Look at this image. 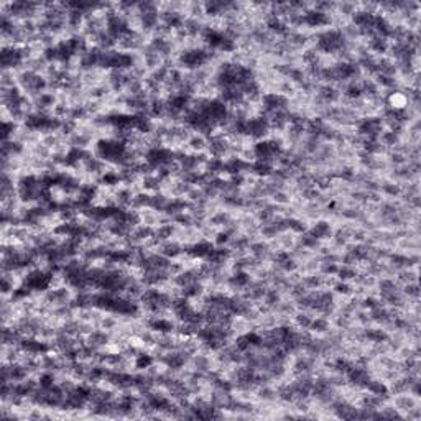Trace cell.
<instances>
[{
  "instance_id": "obj_5",
  "label": "cell",
  "mask_w": 421,
  "mask_h": 421,
  "mask_svg": "<svg viewBox=\"0 0 421 421\" xmlns=\"http://www.w3.org/2000/svg\"><path fill=\"white\" fill-rule=\"evenodd\" d=\"M395 280L400 285L418 282V268H401L395 273Z\"/></svg>"
},
{
  "instance_id": "obj_2",
  "label": "cell",
  "mask_w": 421,
  "mask_h": 421,
  "mask_svg": "<svg viewBox=\"0 0 421 421\" xmlns=\"http://www.w3.org/2000/svg\"><path fill=\"white\" fill-rule=\"evenodd\" d=\"M357 9H359V2H347V0H342V2L334 4V14L346 20H351V17L355 14Z\"/></svg>"
},
{
  "instance_id": "obj_7",
  "label": "cell",
  "mask_w": 421,
  "mask_h": 421,
  "mask_svg": "<svg viewBox=\"0 0 421 421\" xmlns=\"http://www.w3.org/2000/svg\"><path fill=\"white\" fill-rule=\"evenodd\" d=\"M401 293L406 296V298H419V285L418 282H413V283H406V285H401Z\"/></svg>"
},
{
  "instance_id": "obj_4",
  "label": "cell",
  "mask_w": 421,
  "mask_h": 421,
  "mask_svg": "<svg viewBox=\"0 0 421 421\" xmlns=\"http://www.w3.org/2000/svg\"><path fill=\"white\" fill-rule=\"evenodd\" d=\"M329 326H331V321L328 318H324V316H314L313 318V321H311V326H310V331L314 334V336H323L326 331L329 329Z\"/></svg>"
},
{
  "instance_id": "obj_3",
  "label": "cell",
  "mask_w": 421,
  "mask_h": 421,
  "mask_svg": "<svg viewBox=\"0 0 421 421\" xmlns=\"http://www.w3.org/2000/svg\"><path fill=\"white\" fill-rule=\"evenodd\" d=\"M138 214H140V222L142 224H145V225H148V227H153V229L158 227L160 212L153 209V207H150V206L144 207V209L138 211Z\"/></svg>"
},
{
  "instance_id": "obj_1",
  "label": "cell",
  "mask_w": 421,
  "mask_h": 421,
  "mask_svg": "<svg viewBox=\"0 0 421 421\" xmlns=\"http://www.w3.org/2000/svg\"><path fill=\"white\" fill-rule=\"evenodd\" d=\"M188 147H189V152L191 153H201V152H206L207 150V145H209V138L206 137L203 133H198L194 132L189 140L186 142Z\"/></svg>"
},
{
  "instance_id": "obj_6",
  "label": "cell",
  "mask_w": 421,
  "mask_h": 421,
  "mask_svg": "<svg viewBox=\"0 0 421 421\" xmlns=\"http://www.w3.org/2000/svg\"><path fill=\"white\" fill-rule=\"evenodd\" d=\"M357 273V268L355 266H346V265H339V270H337L336 276L339 278L341 282H352V278Z\"/></svg>"
}]
</instances>
